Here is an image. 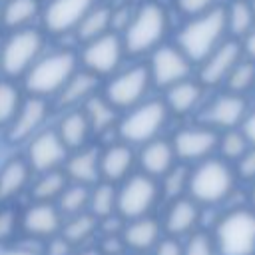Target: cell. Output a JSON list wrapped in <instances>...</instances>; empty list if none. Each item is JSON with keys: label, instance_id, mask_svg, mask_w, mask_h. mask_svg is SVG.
<instances>
[{"label": "cell", "instance_id": "obj_19", "mask_svg": "<svg viewBox=\"0 0 255 255\" xmlns=\"http://www.w3.org/2000/svg\"><path fill=\"white\" fill-rule=\"evenodd\" d=\"M46 116H48V106H46L44 98H36V96L28 98L20 106L16 118L12 120L10 129H8V137L12 141L32 139L36 135L38 128L44 124Z\"/></svg>", "mask_w": 255, "mask_h": 255}, {"label": "cell", "instance_id": "obj_30", "mask_svg": "<svg viewBox=\"0 0 255 255\" xmlns=\"http://www.w3.org/2000/svg\"><path fill=\"white\" fill-rule=\"evenodd\" d=\"M112 26V12L110 8L106 6H94L86 16L84 20L78 24V38L84 40L86 44L108 34V28Z\"/></svg>", "mask_w": 255, "mask_h": 255}, {"label": "cell", "instance_id": "obj_25", "mask_svg": "<svg viewBox=\"0 0 255 255\" xmlns=\"http://www.w3.org/2000/svg\"><path fill=\"white\" fill-rule=\"evenodd\" d=\"M245 116V102L239 96H221L217 98L207 110H205V120L211 126L219 128H233L237 126Z\"/></svg>", "mask_w": 255, "mask_h": 255}, {"label": "cell", "instance_id": "obj_32", "mask_svg": "<svg viewBox=\"0 0 255 255\" xmlns=\"http://www.w3.org/2000/svg\"><path fill=\"white\" fill-rule=\"evenodd\" d=\"M201 98V88L199 84L191 80H183L171 88H167V106L175 114H185L189 112Z\"/></svg>", "mask_w": 255, "mask_h": 255}, {"label": "cell", "instance_id": "obj_12", "mask_svg": "<svg viewBox=\"0 0 255 255\" xmlns=\"http://www.w3.org/2000/svg\"><path fill=\"white\" fill-rule=\"evenodd\" d=\"M161 229L163 235L175 237V239H185L193 231L199 229L201 223V207L187 195L177 197L167 203L163 215H161Z\"/></svg>", "mask_w": 255, "mask_h": 255}, {"label": "cell", "instance_id": "obj_44", "mask_svg": "<svg viewBox=\"0 0 255 255\" xmlns=\"http://www.w3.org/2000/svg\"><path fill=\"white\" fill-rule=\"evenodd\" d=\"M72 253H74V247L62 235H56L46 241L42 255H72Z\"/></svg>", "mask_w": 255, "mask_h": 255}, {"label": "cell", "instance_id": "obj_7", "mask_svg": "<svg viewBox=\"0 0 255 255\" xmlns=\"http://www.w3.org/2000/svg\"><path fill=\"white\" fill-rule=\"evenodd\" d=\"M167 118V108L163 102L151 100L135 106L120 122V137L128 145H145L157 139L159 129Z\"/></svg>", "mask_w": 255, "mask_h": 255}, {"label": "cell", "instance_id": "obj_20", "mask_svg": "<svg viewBox=\"0 0 255 255\" xmlns=\"http://www.w3.org/2000/svg\"><path fill=\"white\" fill-rule=\"evenodd\" d=\"M100 153L96 147H82L68 155L64 163V173L70 183H80L92 187L102 181L100 177Z\"/></svg>", "mask_w": 255, "mask_h": 255}, {"label": "cell", "instance_id": "obj_33", "mask_svg": "<svg viewBox=\"0 0 255 255\" xmlns=\"http://www.w3.org/2000/svg\"><path fill=\"white\" fill-rule=\"evenodd\" d=\"M90 129L94 131H104L116 122V108L102 96H92L86 100V110H84Z\"/></svg>", "mask_w": 255, "mask_h": 255}, {"label": "cell", "instance_id": "obj_48", "mask_svg": "<svg viewBox=\"0 0 255 255\" xmlns=\"http://www.w3.org/2000/svg\"><path fill=\"white\" fill-rule=\"evenodd\" d=\"M72 255H102V253H100L98 245H96V243H92V245H86V247L74 249V253H72Z\"/></svg>", "mask_w": 255, "mask_h": 255}, {"label": "cell", "instance_id": "obj_46", "mask_svg": "<svg viewBox=\"0 0 255 255\" xmlns=\"http://www.w3.org/2000/svg\"><path fill=\"white\" fill-rule=\"evenodd\" d=\"M179 2V8L185 12V14H205L209 12V6L215 2V0H177Z\"/></svg>", "mask_w": 255, "mask_h": 255}, {"label": "cell", "instance_id": "obj_28", "mask_svg": "<svg viewBox=\"0 0 255 255\" xmlns=\"http://www.w3.org/2000/svg\"><path fill=\"white\" fill-rule=\"evenodd\" d=\"M118 207V185L100 181L90 187V203L88 211L100 221L116 213Z\"/></svg>", "mask_w": 255, "mask_h": 255}, {"label": "cell", "instance_id": "obj_29", "mask_svg": "<svg viewBox=\"0 0 255 255\" xmlns=\"http://www.w3.org/2000/svg\"><path fill=\"white\" fill-rule=\"evenodd\" d=\"M98 88V78L92 72H76L68 84L60 92V104L62 106H72L82 100H90L92 92Z\"/></svg>", "mask_w": 255, "mask_h": 255}, {"label": "cell", "instance_id": "obj_2", "mask_svg": "<svg viewBox=\"0 0 255 255\" xmlns=\"http://www.w3.org/2000/svg\"><path fill=\"white\" fill-rule=\"evenodd\" d=\"M217 255H255V211L247 207L231 209L217 217L209 229Z\"/></svg>", "mask_w": 255, "mask_h": 255}, {"label": "cell", "instance_id": "obj_16", "mask_svg": "<svg viewBox=\"0 0 255 255\" xmlns=\"http://www.w3.org/2000/svg\"><path fill=\"white\" fill-rule=\"evenodd\" d=\"M92 8L94 0H50L44 10V26L52 34H64L78 28Z\"/></svg>", "mask_w": 255, "mask_h": 255}, {"label": "cell", "instance_id": "obj_21", "mask_svg": "<svg viewBox=\"0 0 255 255\" xmlns=\"http://www.w3.org/2000/svg\"><path fill=\"white\" fill-rule=\"evenodd\" d=\"M137 161H139L141 173H145L153 179H161L175 165V151H173L171 141L153 139V141L141 145Z\"/></svg>", "mask_w": 255, "mask_h": 255}, {"label": "cell", "instance_id": "obj_34", "mask_svg": "<svg viewBox=\"0 0 255 255\" xmlns=\"http://www.w3.org/2000/svg\"><path fill=\"white\" fill-rule=\"evenodd\" d=\"M38 14V0H8L2 8V24L6 28H20Z\"/></svg>", "mask_w": 255, "mask_h": 255}, {"label": "cell", "instance_id": "obj_18", "mask_svg": "<svg viewBox=\"0 0 255 255\" xmlns=\"http://www.w3.org/2000/svg\"><path fill=\"white\" fill-rule=\"evenodd\" d=\"M133 163V149L128 143H114L100 153V177L106 183L118 185L131 175Z\"/></svg>", "mask_w": 255, "mask_h": 255}, {"label": "cell", "instance_id": "obj_40", "mask_svg": "<svg viewBox=\"0 0 255 255\" xmlns=\"http://www.w3.org/2000/svg\"><path fill=\"white\" fill-rule=\"evenodd\" d=\"M247 139L243 133L239 131H227L221 139H219V149H221V155L225 159H241L247 151Z\"/></svg>", "mask_w": 255, "mask_h": 255}, {"label": "cell", "instance_id": "obj_13", "mask_svg": "<svg viewBox=\"0 0 255 255\" xmlns=\"http://www.w3.org/2000/svg\"><path fill=\"white\" fill-rule=\"evenodd\" d=\"M124 50L126 48H124V42L120 40V36L108 32V34L86 44V48L82 52V62L86 64L88 72H92L94 76L110 74L120 66Z\"/></svg>", "mask_w": 255, "mask_h": 255}, {"label": "cell", "instance_id": "obj_41", "mask_svg": "<svg viewBox=\"0 0 255 255\" xmlns=\"http://www.w3.org/2000/svg\"><path fill=\"white\" fill-rule=\"evenodd\" d=\"M253 80H255V68H253V64L243 62V64H237V66L229 72V76H227V86H229L233 92H241V90L249 88V86L253 84Z\"/></svg>", "mask_w": 255, "mask_h": 255}, {"label": "cell", "instance_id": "obj_10", "mask_svg": "<svg viewBox=\"0 0 255 255\" xmlns=\"http://www.w3.org/2000/svg\"><path fill=\"white\" fill-rule=\"evenodd\" d=\"M149 70L145 66H133L118 74L106 88V100L114 108H133L141 102L149 86Z\"/></svg>", "mask_w": 255, "mask_h": 255}, {"label": "cell", "instance_id": "obj_26", "mask_svg": "<svg viewBox=\"0 0 255 255\" xmlns=\"http://www.w3.org/2000/svg\"><path fill=\"white\" fill-rule=\"evenodd\" d=\"M90 124H88V118L84 112H70L66 114L60 124H58V137L62 139V143L66 145V149L70 151H78L82 147H86V141H88V135H90Z\"/></svg>", "mask_w": 255, "mask_h": 255}, {"label": "cell", "instance_id": "obj_5", "mask_svg": "<svg viewBox=\"0 0 255 255\" xmlns=\"http://www.w3.org/2000/svg\"><path fill=\"white\" fill-rule=\"evenodd\" d=\"M161 199L157 179L145 173H131L126 181L118 185V207L116 213L124 221L139 219L151 215L157 201Z\"/></svg>", "mask_w": 255, "mask_h": 255}, {"label": "cell", "instance_id": "obj_37", "mask_svg": "<svg viewBox=\"0 0 255 255\" xmlns=\"http://www.w3.org/2000/svg\"><path fill=\"white\" fill-rule=\"evenodd\" d=\"M20 235V211L12 205H0V247H10Z\"/></svg>", "mask_w": 255, "mask_h": 255}, {"label": "cell", "instance_id": "obj_1", "mask_svg": "<svg viewBox=\"0 0 255 255\" xmlns=\"http://www.w3.org/2000/svg\"><path fill=\"white\" fill-rule=\"evenodd\" d=\"M235 185V173L223 159H203L189 169L187 197L199 207H211L229 197Z\"/></svg>", "mask_w": 255, "mask_h": 255}, {"label": "cell", "instance_id": "obj_27", "mask_svg": "<svg viewBox=\"0 0 255 255\" xmlns=\"http://www.w3.org/2000/svg\"><path fill=\"white\" fill-rule=\"evenodd\" d=\"M68 183L70 181H68L64 169H56V171H48V173H38V177L30 183L32 201L56 203Z\"/></svg>", "mask_w": 255, "mask_h": 255}, {"label": "cell", "instance_id": "obj_38", "mask_svg": "<svg viewBox=\"0 0 255 255\" xmlns=\"http://www.w3.org/2000/svg\"><path fill=\"white\" fill-rule=\"evenodd\" d=\"M225 14H227V28L233 34L241 36V34H247L251 30V26H253V10H251V6L247 2H241V0L233 2L229 12H225Z\"/></svg>", "mask_w": 255, "mask_h": 255}, {"label": "cell", "instance_id": "obj_17", "mask_svg": "<svg viewBox=\"0 0 255 255\" xmlns=\"http://www.w3.org/2000/svg\"><path fill=\"white\" fill-rule=\"evenodd\" d=\"M219 143L217 133L209 128H187L175 133L171 145L175 151V157L183 161H203L209 159V153Z\"/></svg>", "mask_w": 255, "mask_h": 255}, {"label": "cell", "instance_id": "obj_35", "mask_svg": "<svg viewBox=\"0 0 255 255\" xmlns=\"http://www.w3.org/2000/svg\"><path fill=\"white\" fill-rule=\"evenodd\" d=\"M187 181H189V169L185 165H173L161 177V183H159L161 197H165L167 201L183 197V193H187Z\"/></svg>", "mask_w": 255, "mask_h": 255}, {"label": "cell", "instance_id": "obj_50", "mask_svg": "<svg viewBox=\"0 0 255 255\" xmlns=\"http://www.w3.org/2000/svg\"><path fill=\"white\" fill-rule=\"evenodd\" d=\"M251 203H253V211H255V185H253V191H251Z\"/></svg>", "mask_w": 255, "mask_h": 255}, {"label": "cell", "instance_id": "obj_22", "mask_svg": "<svg viewBox=\"0 0 255 255\" xmlns=\"http://www.w3.org/2000/svg\"><path fill=\"white\" fill-rule=\"evenodd\" d=\"M32 169L26 159L12 157L0 167V205H10L26 187H30Z\"/></svg>", "mask_w": 255, "mask_h": 255}, {"label": "cell", "instance_id": "obj_4", "mask_svg": "<svg viewBox=\"0 0 255 255\" xmlns=\"http://www.w3.org/2000/svg\"><path fill=\"white\" fill-rule=\"evenodd\" d=\"M76 74V56L70 50L52 52L40 60L26 72V90L36 98H44L68 84V80Z\"/></svg>", "mask_w": 255, "mask_h": 255}, {"label": "cell", "instance_id": "obj_15", "mask_svg": "<svg viewBox=\"0 0 255 255\" xmlns=\"http://www.w3.org/2000/svg\"><path fill=\"white\" fill-rule=\"evenodd\" d=\"M161 237V221L153 215L126 221L122 231V241L129 255H149Z\"/></svg>", "mask_w": 255, "mask_h": 255}, {"label": "cell", "instance_id": "obj_51", "mask_svg": "<svg viewBox=\"0 0 255 255\" xmlns=\"http://www.w3.org/2000/svg\"><path fill=\"white\" fill-rule=\"evenodd\" d=\"M0 24H2V8H0Z\"/></svg>", "mask_w": 255, "mask_h": 255}, {"label": "cell", "instance_id": "obj_52", "mask_svg": "<svg viewBox=\"0 0 255 255\" xmlns=\"http://www.w3.org/2000/svg\"><path fill=\"white\" fill-rule=\"evenodd\" d=\"M0 2H8V0H0Z\"/></svg>", "mask_w": 255, "mask_h": 255}, {"label": "cell", "instance_id": "obj_14", "mask_svg": "<svg viewBox=\"0 0 255 255\" xmlns=\"http://www.w3.org/2000/svg\"><path fill=\"white\" fill-rule=\"evenodd\" d=\"M189 70H191V64L179 48L161 46L151 56L149 78L161 88H171V86L187 80Z\"/></svg>", "mask_w": 255, "mask_h": 255}, {"label": "cell", "instance_id": "obj_47", "mask_svg": "<svg viewBox=\"0 0 255 255\" xmlns=\"http://www.w3.org/2000/svg\"><path fill=\"white\" fill-rule=\"evenodd\" d=\"M243 135H245L247 143L255 145V112L251 116H247V120L243 122Z\"/></svg>", "mask_w": 255, "mask_h": 255}, {"label": "cell", "instance_id": "obj_49", "mask_svg": "<svg viewBox=\"0 0 255 255\" xmlns=\"http://www.w3.org/2000/svg\"><path fill=\"white\" fill-rule=\"evenodd\" d=\"M245 52H247L251 58H255V32H249V36H247V40H245Z\"/></svg>", "mask_w": 255, "mask_h": 255}, {"label": "cell", "instance_id": "obj_39", "mask_svg": "<svg viewBox=\"0 0 255 255\" xmlns=\"http://www.w3.org/2000/svg\"><path fill=\"white\" fill-rule=\"evenodd\" d=\"M181 243H183V255H217L213 235L207 229L193 231L191 235L181 239Z\"/></svg>", "mask_w": 255, "mask_h": 255}, {"label": "cell", "instance_id": "obj_53", "mask_svg": "<svg viewBox=\"0 0 255 255\" xmlns=\"http://www.w3.org/2000/svg\"><path fill=\"white\" fill-rule=\"evenodd\" d=\"M0 72H2V66H0Z\"/></svg>", "mask_w": 255, "mask_h": 255}, {"label": "cell", "instance_id": "obj_6", "mask_svg": "<svg viewBox=\"0 0 255 255\" xmlns=\"http://www.w3.org/2000/svg\"><path fill=\"white\" fill-rule=\"evenodd\" d=\"M167 26V18L161 6L155 2L143 4L128 22L124 34V48L131 54H141L157 46L163 38Z\"/></svg>", "mask_w": 255, "mask_h": 255}, {"label": "cell", "instance_id": "obj_42", "mask_svg": "<svg viewBox=\"0 0 255 255\" xmlns=\"http://www.w3.org/2000/svg\"><path fill=\"white\" fill-rule=\"evenodd\" d=\"M102 255H126L128 249L122 241V235H102L100 241H96Z\"/></svg>", "mask_w": 255, "mask_h": 255}, {"label": "cell", "instance_id": "obj_23", "mask_svg": "<svg viewBox=\"0 0 255 255\" xmlns=\"http://www.w3.org/2000/svg\"><path fill=\"white\" fill-rule=\"evenodd\" d=\"M239 44L237 42H223L219 44L203 62L201 68V82L203 84H217L229 76V72L239 64Z\"/></svg>", "mask_w": 255, "mask_h": 255}, {"label": "cell", "instance_id": "obj_11", "mask_svg": "<svg viewBox=\"0 0 255 255\" xmlns=\"http://www.w3.org/2000/svg\"><path fill=\"white\" fill-rule=\"evenodd\" d=\"M62 223H64V217L56 207V203L32 201L20 213V233L42 239V241H48L60 235Z\"/></svg>", "mask_w": 255, "mask_h": 255}, {"label": "cell", "instance_id": "obj_36", "mask_svg": "<svg viewBox=\"0 0 255 255\" xmlns=\"http://www.w3.org/2000/svg\"><path fill=\"white\" fill-rule=\"evenodd\" d=\"M20 92L12 82H0V126H10L20 110Z\"/></svg>", "mask_w": 255, "mask_h": 255}, {"label": "cell", "instance_id": "obj_3", "mask_svg": "<svg viewBox=\"0 0 255 255\" xmlns=\"http://www.w3.org/2000/svg\"><path fill=\"white\" fill-rule=\"evenodd\" d=\"M227 28V14L221 8L209 10L191 22H187L179 34H177V44L183 56L189 62H201L205 60L217 46Z\"/></svg>", "mask_w": 255, "mask_h": 255}, {"label": "cell", "instance_id": "obj_9", "mask_svg": "<svg viewBox=\"0 0 255 255\" xmlns=\"http://www.w3.org/2000/svg\"><path fill=\"white\" fill-rule=\"evenodd\" d=\"M68 159V149L54 129H44L36 133L26 149V161L32 171L48 173L60 169Z\"/></svg>", "mask_w": 255, "mask_h": 255}, {"label": "cell", "instance_id": "obj_31", "mask_svg": "<svg viewBox=\"0 0 255 255\" xmlns=\"http://www.w3.org/2000/svg\"><path fill=\"white\" fill-rule=\"evenodd\" d=\"M88 203H90V187L80 185V183H68L66 189L62 191V195L56 201V207L60 209L62 217H74L80 213L88 211Z\"/></svg>", "mask_w": 255, "mask_h": 255}, {"label": "cell", "instance_id": "obj_43", "mask_svg": "<svg viewBox=\"0 0 255 255\" xmlns=\"http://www.w3.org/2000/svg\"><path fill=\"white\" fill-rule=\"evenodd\" d=\"M149 255H183V243L181 239L163 235Z\"/></svg>", "mask_w": 255, "mask_h": 255}, {"label": "cell", "instance_id": "obj_45", "mask_svg": "<svg viewBox=\"0 0 255 255\" xmlns=\"http://www.w3.org/2000/svg\"><path fill=\"white\" fill-rule=\"evenodd\" d=\"M237 173L243 179H255V147L247 149L245 155L237 161Z\"/></svg>", "mask_w": 255, "mask_h": 255}, {"label": "cell", "instance_id": "obj_24", "mask_svg": "<svg viewBox=\"0 0 255 255\" xmlns=\"http://www.w3.org/2000/svg\"><path fill=\"white\" fill-rule=\"evenodd\" d=\"M98 233H100V221L90 211L74 215V217H66L64 223H62V229H60V235L74 249L96 243L94 239H96Z\"/></svg>", "mask_w": 255, "mask_h": 255}, {"label": "cell", "instance_id": "obj_8", "mask_svg": "<svg viewBox=\"0 0 255 255\" xmlns=\"http://www.w3.org/2000/svg\"><path fill=\"white\" fill-rule=\"evenodd\" d=\"M44 38L34 28H22L14 32L0 48V66L2 72L10 78L26 74L38 60L42 52Z\"/></svg>", "mask_w": 255, "mask_h": 255}]
</instances>
